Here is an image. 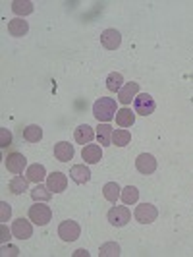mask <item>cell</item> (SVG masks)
Masks as SVG:
<instances>
[{
	"instance_id": "obj_1",
	"label": "cell",
	"mask_w": 193,
	"mask_h": 257,
	"mask_svg": "<svg viewBox=\"0 0 193 257\" xmlns=\"http://www.w3.org/2000/svg\"><path fill=\"white\" fill-rule=\"evenodd\" d=\"M116 99L110 97H101L93 104V116L103 124H108L112 118H116Z\"/></svg>"
},
{
	"instance_id": "obj_2",
	"label": "cell",
	"mask_w": 193,
	"mask_h": 257,
	"mask_svg": "<svg viewBox=\"0 0 193 257\" xmlns=\"http://www.w3.org/2000/svg\"><path fill=\"white\" fill-rule=\"evenodd\" d=\"M52 219V209L47 205V201H35V205L29 209V220L35 222L37 226L49 224Z\"/></svg>"
},
{
	"instance_id": "obj_3",
	"label": "cell",
	"mask_w": 193,
	"mask_h": 257,
	"mask_svg": "<svg viewBox=\"0 0 193 257\" xmlns=\"http://www.w3.org/2000/svg\"><path fill=\"white\" fill-rule=\"evenodd\" d=\"M108 222L116 226V228H122V226H126L131 219V211H129L128 207H112L110 211H108Z\"/></svg>"
},
{
	"instance_id": "obj_4",
	"label": "cell",
	"mask_w": 193,
	"mask_h": 257,
	"mask_svg": "<svg viewBox=\"0 0 193 257\" xmlns=\"http://www.w3.org/2000/svg\"><path fill=\"white\" fill-rule=\"evenodd\" d=\"M133 108H135V114L149 116V114H153L154 112L156 103H154V99L149 95V93H141V95H137V97H135V101H133Z\"/></svg>"
},
{
	"instance_id": "obj_5",
	"label": "cell",
	"mask_w": 193,
	"mask_h": 257,
	"mask_svg": "<svg viewBox=\"0 0 193 257\" xmlns=\"http://www.w3.org/2000/svg\"><path fill=\"white\" fill-rule=\"evenodd\" d=\"M133 217H135L137 222H141V224H151L158 217V211H156V207L153 203H141V205L135 207Z\"/></svg>"
},
{
	"instance_id": "obj_6",
	"label": "cell",
	"mask_w": 193,
	"mask_h": 257,
	"mask_svg": "<svg viewBox=\"0 0 193 257\" xmlns=\"http://www.w3.org/2000/svg\"><path fill=\"white\" fill-rule=\"evenodd\" d=\"M81 234V226L77 224L76 220H64L60 222L58 226V236L64 240V242H76Z\"/></svg>"
},
{
	"instance_id": "obj_7",
	"label": "cell",
	"mask_w": 193,
	"mask_h": 257,
	"mask_svg": "<svg viewBox=\"0 0 193 257\" xmlns=\"http://www.w3.org/2000/svg\"><path fill=\"white\" fill-rule=\"evenodd\" d=\"M139 95V83L135 81H129V83H124V87L118 91V103H122L124 106H128L131 101H135V97Z\"/></svg>"
},
{
	"instance_id": "obj_8",
	"label": "cell",
	"mask_w": 193,
	"mask_h": 257,
	"mask_svg": "<svg viewBox=\"0 0 193 257\" xmlns=\"http://www.w3.org/2000/svg\"><path fill=\"white\" fill-rule=\"evenodd\" d=\"M4 167L8 168V172H12V174H22L24 168L27 167V159L22 153H10L4 159Z\"/></svg>"
},
{
	"instance_id": "obj_9",
	"label": "cell",
	"mask_w": 193,
	"mask_h": 257,
	"mask_svg": "<svg viewBox=\"0 0 193 257\" xmlns=\"http://www.w3.org/2000/svg\"><path fill=\"white\" fill-rule=\"evenodd\" d=\"M12 234L18 238V240H27L33 236V226L31 222L26 219H16L12 222Z\"/></svg>"
},
{
	"instance_id": "obj_10",
	"label": "cell",
	"mask_w": 193,
	"mask_h": 257,
	"mask_svg": "<svg viewBox=\"0 0 193 257\" xmlns=\"http://www.w3.org/2000/svg\"><path fill=\"white\" fill-rule=\"evenodd\" d=\"M120 43H122L120 31H116V29H104L103 33H101V45H103L106 51H114V49H118Z\"/></svg>"
},
{
	"instance_id": "obj_11",
	"label": "cell",
	"mask_w": 193,
	"mask_h": 257,
	"mask_svg": "<svg viewBox=\"0 0 193 257\" xmlns=\"http://www.w3.org/2000/svg\"><path fill=\"white\" fill-rule=\"evenodd\" d=\"M135 168H137L141 174H145V176H147V174H153L154 170H156V159L149 153H141L135 159Z\"/></svg>"
},
{
	"instance_id": "obj_12",
	"label": "cell",
	"mask_w": 193,
	"mask_h": 257,
	"mask_svg": "<svg viewBox=\"0 0 193 257\" xmlns=\"http://www.w3.org/2000/svg\"><path fill=\"white\" fill-rule=\"evenodd\" d=\"M68 186V176L62 172H52L51 176L47 178V188L54 193H62Z\"/></svg>"
},
{
	"instance_id": "obj_13",
	"label": "cell",
	"mask_w": 193,
	"mask_h": 257,
	"mask_svg": "<svg viewBox=\"0 0 193 257\" xmlns=\"http://www.w3.org/2000/svg\"><path fill=\"white\" fill-rule=\"evenodd\" d=\"M81 157H83V161L87 163V165H97V163H101V159H103V149H101V145H85L83 147V151H81Z\"/></svg>"
},
{
	"instance_id": "obj_14",
	"label": "cell",
	"mask_w": 193,
	"mask_h": 257,
	"mask_svg": "<svg viewBox=\"0 0 193 257\" xmlns=\"http://www.w3.org/2000/svg\"><path fill=\"white\" fill-rule=\"evenodd\" d=\"M54 157L60 163H68L74 159V145H70L68 142H58L54 145Z\"/></svg>"
},
{
	"instance_id": "obj_15",
	"label": "cell",
	"mask_w": 193,
	"mask_h": 257,
	"mask_svg": "<svg viewBox=\"0 0 193 257\" xmlns=\"http://www.w3.org/2000/svg\"><path fill=\"white\" fill-rule=\"evenodd\" d=\"M74 136H76V142L85 147V145H89L93 142V138L97 136V132H93V128H91L89 124H81V126H77Z\"/></svg>"
},
{
	"instance_id": "obj_16",
	"label": "cell",
	"mask_w": 193,
	"mask_h": 257,
	"mask_svg": "<svg viewBox=\"0 0 193 257\" xmlns=\"http://www.w3.org/2000/svg\"><path fill=\"white\" fill-rule=\"evenodd\" d=\"M70 178L76 184H87L91 180V170L85 165H74L70 170Z\"/></svg>"
},
{
	"instance_id": "obj_17",
	"label": "cell",
	"mask_w": 193,
	"mask_h": 257,
	"mask_svg": "<svg viewBox=\"0 0 193 257\" xmlns=\"http://www.w3.org/2000/svg\"><path fill=\"white\" fill-rule=\"evenodd\" d=\"M27 31H29V24L22 18H16V20H10L8 22V33L12 37H24Z\"/></svg>"
},
{
	"instance_id": "obj_18",
	"label": "cell",
	"mask_w": 193,
	"mask_h": 257,
	"mask_svg": "<svg viewBox=\"0 0 193 257\" xmlns=\"http://www.w3.org/2000/svg\"><path fill=\"white\" fill-rule=\"evenodd\" d=\"M133 122H135V114L131 112V108H128V106H124V108H120L116 112V124L120 128H131Z\"/></svg>"
},
{
	"instance_id": "obj_19",
	"label": "cell",
	"mask_w": 193,
	"mask_h": 257,
	"mask_svg": "<svg viewBox=\"0 0 193 257\" xmlns=\"http://www.w3.org/2000/svg\"><path fill=\"white\" fill-rule=\"evenodd\" d=\"M26 176L29 182L41 184V182L45 180V176H47V168L43 167V165H39V163H35V165H31V167L27 168Z\"/></svg>"
},
{
	"instance_id": "obj_20",
	"label": "cell",
	"mask_w": 193,
	"mask_h": 257,
	"mask_svg": "<svg viewBox=\"0 0 193 257\" xmlns=\"http://www.w3.org/2000/svg\"><path fill=\"white\" fill-rule=\"evenodd\" d=\"M120 193H122V188L116 184V182H106L103 186V195L106 201H110V203H116V199L120 197Z\"/></svg>"
},
{
	"instance_id": "obj_21",
	"label": "cell",
	"mask_w": 193,
	"mask_h": 257,
	"mask_svg": "<svg viewBox=\"0 0 193 257\" xmlns=\"http://www.w3.org/2000/svg\"><path fill=\"white\" fill-rule=\"evenodd\" d=\"M129 142H131V132L126 128L122 130H114V134H112V145H116V147H126V145H129Z\"/></svg>"
},
{
	"instance_id": "obj_22",
	"label": "cell",
	"mask_w": 193,
	"mask_h": 257,
	"mask_svg": "<svg viewBox=\"0 0 193 257\" xmlns=\"http://www.w3.org/2000/svg\"><path fill=\"white\" fill-rule=\"evenodd\" d=\"M27 188H29V180L27 178H24V176H14L12 180H10V192L14 193V195H20V193L27 192Z\"/></svg>"
},
{
	"instance_id": "obj_23",
	"label": "cell",
	"mask_w": 193,
	"mask_h": 257,
	"mask_svg": "<svg viewBox=\"0 0 193 257\" xmlns=\"http://www.w3.org/2000/svg\"><path fill=\"white\" fill-rule=\"evenodd\" d=\"M120 197H122V201L126 203V205H133V203H137V199H139V190L135 188V186H126L122 193H120Z\"/></svg>"
},
{
	"instance_id": "obj_24",
	"label": "cell",
	"mask_w": 193,
	"mask_h": 257,
	"mask_svg": "<svg viewBox=\"0 0 193 257\" xmlns=\"http://www.w3.org/2000/svg\"><path fill=\"white\" fill-rule=\"evenodd\" d=\"M41 138H43V130H41V126H37V124H31V126L24 128V140H26V142L37 143V142H41Z\"/></svg>"
},
{
	"instance_id": "obj_25",
	"label": "cell",
	"mask_w": 193,
	"mask_h": 257,
	"mask_svg": "<svg viewBox=\"0 0 193 257\" xmlns=\"http://www.w3.org/2000/svg\"><path fill=\"white\" fill-rule=\"evenodd\" d=\"M106 87H108V91H112V93H118V91L124 87V76L118 74V72L108 74V77H106Z\"/></svg>"
},
{
	"instance_id": "obj_26",
	"label": "cell",
	"mask_w": 193,
	"mask_h": 257,
	"mask_svg": "<svg viewBox=\"0 0 193 257\" xmlns=\"http://www.w3.org/2000/svg\"><path fill=\"white\" fill-rule=\"evenodd\" d=\"M112 134H114V130L110 128L108 124H99V128H97V138H99L101 145H112Z\"/></svg>"
},
{
	"instance_id": "obj_27",
	"label": "cell",
	"mask_w": 193,
	"mask_h": 257,
	"mask_svg": "<svg viewBox=\"0 0 193 257\" xmlns=\"http://www.w3.org/2000/svg\"><path fill=\"white\" fill-rule=\"evenodd\" d=\"M12 10L16 16H29L33 12V2H29V0H14Z\"/></svg>"
},
{
	"instance_id": "obj_28",
	"label": "cell",
	"mask_w": 193,
	"mask_h": 257,
	"mask_svg": "<svg viewBox=\"0 0 193 257\" xmlns=\"http://www.w3.org/2000/svg\"><path fill=\"white\" fill-rule=\"evenodd\" d=\"M31 197H33V201H51L52 192L49 190V188H45V186L37 184V188L31 190Z\"/></svg>"
},
{
	"instance_id": "obj_29",
	"label": "cell",
	"mask_w": 193,
	"mask_h": 257,
	"mask_svg": "<svg viewBox=\"0 0 193 257\" xmlns=\"http://www.w3.org/2000/svg\"><path fill=\"white\" fill-rule=\"evenodd\" d=\"M99 255L101 257H118L120 255V245L116 244V242H108V244L101 245Z\"/></svg>"
},
{
	"instance_id": "obj_30",
	"label": "cell",
	"mask_w": 193,
	"mask_h": 257,
	"mask_svg": "<svg viewBox=\"0 0 193 257\" xmlns=\"http://www.w3.org/2000/svg\"><path fill=\"white\" fill-rule=\"evenodd\" d=\"M0 211H2V215H0V222H2V224H6L8 219H10V215H12V207L8 205L6 201H2V203H0Z\"/></svg>"
},
{
	"instance_id": "obj_31",
	"label": "cell",
	"mask_w": 193,
	"mask_h": 257,
	"mask_svg": "<svg viewBox=\"0 0 193 257\" xmlns=\"http://www.w3.org/2000/svg\"><path fill=\"white\" fill-rule=\"evenodd\" d=\"M12 143V134L6 128H0V147H8Z\"/></svg>"
},
{
	"instance_id": "obj_32",
	"label": "cell",
	"mask_w": 193,
	"mask_h": 257,
	"mask_svg": "<svg viewBox=\"0 0 193 257\" xmlns=\"http://www.w3.org/2000/svg\"><path fill=\"white\" fill-rule=\"evenodd\" d=\"M0 251H2V255H18V253H20V249H18V247H14V245H2V249H0Z\"/></svg>"
},
{
	"instance_id": "obj_33",
	"label": "cell",
	"mask_w": 193,
	"mask_h": 257,
	"mask_svg": "<svg viewBox=\"0 0 193 257\" xmlns=\"http://www.w3.org/2000/svg\"><path fill=\"white\" fill-rule=\"evenodd\" d=\"M8 240H10V230L6 224H2V244H6Z\"/></svg>"
},
{
	"instance_id": "obj_34",
	"label": "cell",
	"mask_w": 193,
	"mask_h": 257,
	"mask_svg": "<svg viewBox=\"0 0 193 257\" xmlns=\"http://www.w3.org/2000/svg\"><path fill=\"white\" fill-rule=\"evenodd\" d=\"M74 255H76V257H87V255H89V251H87V249H77Z\"/></svg>"
}]
</instances>
